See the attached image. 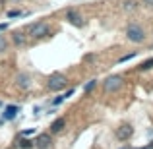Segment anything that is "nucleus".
<instances>
[{"label":"nucleus","instance_id":"f257e3e1","mask_svg":"<svg viewBox=\"0 0 153 149\" xmlns=\"http://www.w3.org/2000/svg\"><path fill=\"white\" fill-rule=\"evenodd\" d=\"M49 31H51V27H49V23L47 21H35V23H31L29 27H27V35H29V39H43L45 35H49Z\"/></svg>","mask_w":153,"mask_h":149},{"label":"nucleus","instance_id":"f03ea898","mask_svg":"<svg viewBox=\"0 0 153 149\" xmlns=\"http://www.w3.org/2000/svg\"><path fill=\"white\" fill-rule=\"evenodd\" d=\"M47 87H49L51 91H62L68 87V78L64 74H52L49 76V79H47Z\"/></svg>","mask_w":153,"mask_h":149},{"label":"nucleus","instance_id":"7ed1b4c3","mask_svg":"<svg viewBox=\"0 0 153 149\" xmlns=\"http://www.w3.org/2000/svg\"><path fill=\"white\" fill-rule=\"evenodd\" d=\"M126 37H128V41H132V43H143L146 41V31L142 29V25L132 23L126 29Z\"/></svg>","mask_w":153,"mask_h":149},{"label":"nucleus","instance_id":"20e7f679","mask_svg":"<svg viewBox=\"0 0 153 149\" xmlns=\"http://www.w3.org/2000/svg\"><path fill=\"white\" fill-rule=\"evenodd\" d=\"M122 83H124V79L120 76H108L103 82V91L105 93H114V91H118L122 87Z\"/></svg>","mask_w":153,"mask_h":149},{"label":"nucleus","instance_id":"39448f33","mask_svg":"<svg viewBox=\"0 0 153 149\" xmlns=\"http://www.w3.org/2000/svg\"><path fill=\"white\" fill-rule=\"evenodd\" d=\"M132 134H134V128H132L130 124H122V126L116 130V138H118L120 142H126Z\"/></svg>","mask_w":153,"mask_h":149},{"label":"nucleus","instance_id":"423d86ee","mask_svg":"<svg viewBox=\"0 0 153 149\" xmlns=\"http://www.w3.org/2000/svg\"><path fill=\"white\" fill-rule=\"evenodd\" d=\"M66 19L72 23V25H76V27H83V19H82V16L78 14V12H74V10H68L66 12Z\"/></svg>","mask_w":153,"mask_h":149},{"label":"nucleus","instance_id":"0eeeda50","mask_svg":"<svg viewBox=\"0 0 153 149\" xmlns=\"http://www.w3.org/2000/svg\"><path fill=\"white\" fill-rule=\"evenodd\" d=\"M51 143H52L51 134H41L37 139H35V145H37L39 149H49V147H51Z\"/></svg>","mask_w":153,"mask_h":149},{"label":"nucleus","instance_id":"6e6552de","mask_svg":"<svg viewBox=\"0 0 153 149\" xmlns=\"http://www.w3.org/2000/svg\"><path fill=\"white\" fill-rule=\"evenodd\" d=\"M16 82H18V87L19 89H29L31 85V78L25 74V72H22V74H18V78H16Z\"/></svg>","mask_w":153,"mask_h":149},{"label":"nucleus","instance_id":"1a4fd4ad","mask_svg":"<svg viewBox=\"0 0 153 149\" xmlns=\"http://www.w3.org/2000/svg\"><path fill=\"white\" fill-rule=\"evenodd\" d=\"M18 112H19V107L18 105H8L6 108H4V120H14L16 116H18Z\"/></svg>","mask_w":153,"mask_h":149},{"label":"nucleus","instance_id":"9d476101","mask_svg":"<svg viewBox=\"0 0 153 149\" xmlns=\"http://www.w3.org/2000/svg\"><path fill=\"white\" fill-rule=\"evenodd\" d=\"M12 39H14V43L18 47H23V45H27V35H22L19 31H16L14 35H12Z\"/></svg>","mask_w":153,"mask_h":149},{"label":"nucleus","instance_id":"9b49d317","mask_svg":"<svg viewBox=\"0 0 153 149\" xmlns=\"http://www.w3.org/2000/svg\"><path fill=\"white\" fill-rule=\"evenodd\" d=\"M64 118H58V120H54V122H52V126H51V132L52 134H58V132H62L64 130Z\"/></svg>","mask_w":153,"mask_h":149},{"label":"nucleus","instance_id":"f8f14e48","mask_svg":"<svg viewBox=\"0 0 153 149\" xmlns=\"http://www.w3.org/2000/svg\"><path fill=\"white\" fill-rule=\"evenodd\" d=\"M35 145V142H31V139L29 138H22V139H19V142H18V147L19 149H31V147H33Z\"/></svg>","mask_w":153,"mask_h":149},{"label":"nucleus","instance_id":"ddd939ff","mask_svg":"<svg viewBox=\"0 0 153 149\" xmlns=\"http://www.w3.org/2000/svg\"><path fill=\"white\" fill-rule=\"evenodd\" d=\"M95 85H97V79H91L89 83H85L83 91H85V93H89V91H93V89H95Z\"/></svg>","mask_w":153,"mask_h":149},{"label":"nucleus","instance_id":"4468645a","mask_svg":"<svg viewBox=\"0 0 153 149\" xmlns=\"http://www.w3.org/2000/svg\"><path fill=\"white\" fill-rule=\"evenodd\" d=\"M31 134H35V128H29V130H23L22 134H19V138H29Z\"/></svg>","mask_w":153,"mask_h":149},{"label":"nucleus","instance_id":"2eb2a0df","mask_svg":"<svg viewBox=\"0 0 153 149\" xmlns=\"http://www.w3.org/2000/svg\"><path fill=\"white\" fill-rule=\"evenodd\" d=\"M19 16H23V14H22V12H18V10H10V12H8V18H10V19L12 18H19Z\"/></svg>","mask_w":153,"mask_h":149},{"label":"nucleus","instance_id":"dca6fc26","mask_svg":"<svg viewBox=\"0 0 153 149\" xmlns=\"http://www.w3.org/2000/svg\"><path fill=\"white\" fill-rule=\"evenodd\" d=\"M136 56V52H132V54H126V56H122V58L118 60V64H122V62H128V60H132Z\"/></svg>","mask_w":153,"mask_h":149},{"label":"nucleus","instance_id":"f3484780","mask_svg":"<svg viewBox=\"0 0 153 149\" xmlns=\"http://www.w3.org/2000/svg\"><path fill=\"white\" fill-rule=\"evenodd\" d=\"M149 68H153V58L151 60H146V62L142 64V70H149Z\"/></svg>","mask_w":153,"mask_h":149},{"label":"nucleus","instance_id":"a211bd4d","mask_svg":"<svg viewBox=\"0 0 153 149\" xmlns=\"http://www.w3.org/2000/svg\"><path fill=\"white\" fill-rule=\"evenodd\" d=\"M6 47H8V43H6V39L2 37V35H0V52L2 50H6Z\"/></svg>","mask_w":153,"mask_h":149},{"label":"nucleus","instance_id":"6ab92c4d","mask_svg":"<svg viewBox=\"0 0 153 149\" xmlns=\"http://www.w3.org/2000/svg\"><path fill=\"white\" fill-rule=\"evenodd\" d=\"M62 101H64V95H58V97H56L54 101H52V105H54V107H56V105H60V103H62Z\"/></svg>","mask_w":153,"mask_h":149},{"label":"nucleus","instance_id":"aec40b11","mask_svg":"<svg viewBox=\"0 0 153 149\" xmlns=\"http://www.w3.org/2000/svg\"><path fill=\"white\" fill-rule=\"evenodd\" d=\"M74 93H76V89H68L66 93H64V99H66V97H72V95H74Z\"/></svg>","mask_w":153,"mask_h":149},{"label":"nucleus","instance_id":"412c9836","mask_svg":"<svg viewBox=\"0 0 153 149\" xmlns=\"http://www.w3.org/2000/svg\"><path fill=\"white\" fill-rule=\"evenodd\" d=\"M6 27H8V23H0V31H4Z\"/></svg>","mask_w":153,"mask_h":149},{"label":"nucleus","instance_id":"4be33fe9","mask_svg":"<svg viewBox=\"0 0 153 149\" xmlns=\"http://www.w3.org/2000/svg\"><path fill=\"white\" fill-rule=\"evenodd\" d=\"M143 2H146L147 6H153V0H143Z\"/></svg>","mask_w":153,"mask_h":149},{"label":"nucleus","instance_id":"5701e85b","mask_svg":"<svg viewBox=\"0 0 153 149\" xmlns=\"http://www.w3.org/2000/svg\"><path fill=\"white\" fill-rule=\"evenodd\" d=\"M142 149H153V142L149 143V145H146V147H142Z\"/></svg>","mask_w":153,"mask_h":149},{"label":"nucleus","instance_id":"b1692460","mask_svg":"<svg viewBox=\"0 0 153 149\" xmlns=\"http://www.w3.org/2000/svg\"><path fill=\"white\" fill-rule=\"evenodd\" d=\"M120 149H130V147H120Z\"/></svg>","mask_w":153,"mask_h":149},{"label":"nucleus","instance_id":"393cba45","mask_svg":"<svg viewBox=\"0 0 153 149\" xmlns=\"http://www.w3.org/2000/svg\"><path fill=\"white\" fill-rule=\"evenodd\" d=\"M12 2H19V0H12Z\"/></svg>","mask_w":153,"mask_h":149}]
</instances>
